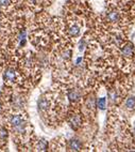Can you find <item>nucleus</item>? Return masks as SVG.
Masks as SVG:
<instances>
[{
	"mask_svg": "<svg viewBox=\"0 0 135 152\" xmlns=\"http://www.w3.org/2000/svg\"><path fill=\"white\" fill-rule=\"evenodd\" d=\"M6 125L12 131L16 140H20L21 143L24 140L27 141V137L30 132V125L26 114H22L20 111V113H14L10 115Z\"/></svg>",
	"mask_w": 135,
	"mask_h": 152,
	"instance_id": "f257e3e1",
	"label": "nucleus"
},
{
	"mask_svg": "<svg viewBox=\"0 0 135 152\" xmlns=\"http://www.w3.org/2000/svg\"><path fill=\"white\" fill-rule=\"evenodd\" d=\"M3 80L8 86H13L15 84H18L19 83V72L14 67H10V68L6 69L3 72Z\"/></svg>",
	"mask_w": 135,
	"mask_h": 152,
	"instance_id": "f03ea898",
	"label": "nucleus"
},
{
	"mask_svg": "<svg viewBox=\"0 0 135 152\" xmlns=\"http://www.w3.org/2000/svg\"><path fill=\"white\" fill-rule=\"evenodd\" d=\"M50 106H51V102L46 96H41V99L39 100V102H37V108H39V111H41V113L48 111Z\"/></svg>",
	"mask_w": 135,
	"mask_h": 152,
	"instance_id": "7ed1b4c3",
	"label": "nucleus"
},
{
	"mask_svg": "<svg viewBox=\"0 0 135 152\" xmlns=\"http://www.w3.org/2000/svg\"><path fill=\"white\" fill-rule=\"evenodd\" d=\"M67 148L70 151H79L82 149V141L78 138H71V139H69Z\"/></svg>",
	"mask_w": 135,
	"mask_h": 152,
	"instance_id": "20e7f679",
	"label": "nucleus"
},
{
	"mask_svg": "<svg viewBox=\"0 0 135 152\" xmlns=\"http://www.w3.org/2000/svg\"><path fill=\"white\" fill-rule=\"evenodd\" d=\"M68 122L72 130H78L80 127L81 123H82V120H81V117L79 115H72L70 116Z\"/></svg>",
	"mask_w": 135,
	"mask_h": 152,
	"instance_id": "39448f33",
	"label": "nucleus"
},
{
	"mask_svg": "<svg viewBox=\"0 0 135 152\" xmlns=\"http://www.w3.org/2000/svg\"><path fill=\"white\" fill-rule=\"evenodd\" d=\"M33 148H34V150H36V151H46V150H48L47 140H45V139L41 138V139H39V140H36L35 143H34Z\"/></svg>",
	"mask_w": 135,
	"mask_h": 152,
	"instance_id": "423d86ee",
	"label": "nucleus"
},
{
	"mask_svg": "<svg viewBox=\"0 0 135 152\" xmlns=\"http://www.w3.org/2000/svg\"><path fill=\"white\" fill-rule=\"evenodd\" d=\"M9 136V127L8 125H0V146L6 144V139Z\"/></svg>",
	"mask_w": 135,
	"mask_h": 152,
	"instance_id": "0eeeda50",
	"label": "nucleus"
},
{
	"mask_svg": "<svg viewBox=\"0 0 135 152\" xmlns=\"http://www.w3.org/2000/svg\"><path fill=\"white\" fill-rule=\"evenodd\" d=\"M67 96H68V100L72 103L74 102H78L81 98V93L78 89H71L69 90L68 93H67Z\"/></svg>",
	"mask_w": 135,
	"mask_h": 152,
	"instance_id": "6e6552de",
	"label": "nucleus"
},
{
	"mask_svg": "<svg viewBox=\"0 0 135 152\" xmlns=\"http://www.w3.org/2000/svg\"><path fill=\"white\" fill-rule=\"evenodd\" d=\"M68 34L71 38H76L80 34V26H78L77 24H74L68 28Z\"/></svg>",
	"mask_w": 135,
	"mask_h": 152,
	"instance_id": "1a4fd4ad",
	"label": "nucleus"
},
{
	"mask_svg": "<svg viewBox=\"0 0 135 152\" xmlns=\"http://www.w3.org/2000/svg\"><path fill=\"white\" fill-rule=\"evenodd\" d=\"M133 51H134V46H133V44L132 43H128L127 45L124 46L121 53L124 57H130L133 54Z\"/></svg>",
	"mask_w": 135,
	"mask_h": 152,
	"instance_id": "9d476101",
	"label": "nucleus"
},
{
	"mask_svg": "<svg viewBox=\"0 0 135 152\" xmlns=\"http://www.w3.org/2000/svg\"><path fill=\"white\" fill-rule=\"evenodd\" d=\"M119 18H120V16H119V13L116 11H111L108 13V15H106V20H109V22H111V23H116V22H118Z\"/></svg>",
	"mask_w": 135,
	"mask_h": 152,
	"instance_id": "9b49d317",
	"label": "nucleus"
},
{
	"mask_svg": "<svg viewBox=\"0 0 135 152\" xmlns=\"http://www.w3.org/2000/svg\"><path fill=\"white\" fill-rule=\"evenodd\" d=\"M13 4V0H0V9L1 10H8Z\"/></svg>",
	"mask_w": 135,
	"mask_h": 152,
	"instance_id": "f8f14e48",
	"label": "nucleus"
},
{
	"mask_svg": "<svg viewBox=\"0 0 135 152\" xmlns=\"http://www.w3.org/2000/svg\"><path fill=\"white\" fill-rule=\"evenodd\" d=\"M126 106H127L128 108H130V109L134 108L135 107V96H131L128 98L127 101H126Z\"/></svg>",
	"mask_w": 135,
	"mask_h": 152,
	"instance_id": "ddd939ff",
	"label": "nucleus"
},
{
	"mask_svg": "<svg viewBox=\"0 0 135 152\" xmlns=\"http://www.w3.org/2000/svg\"><path fill=\"white\" fill-rule=\"evenodd\" d=\"M97 106H98L99 109L104 110L105 107H106V99H105V98H100V99L97 101Z\"/></svg>",
	"mask_w": 135,
	"mask_h": 152,
	"instance_id": "4468645a",
	"label": "nucleus"
},
{
	"mask_svg": "<svg viewBox=\"0 0 135 152\" xmlns=\"http://www.w3.org/2000/svg\"><path fill=\"white\" fill-rule=\"evenodd\" d=\"M84 47H85V40H82L80 42V44H79V49H80V51H82L83 49H84Z\"/></svg>",
	"mask_w": 135,
	"mask_h": 152,
	"instance_id": "2eb2a0df",
	"label": "nucleus"
},
{
	"mask_svg": "<svg viewBox=\"0 0 135 152\" xmlns=\"http://www.w3.org/2000/svg\"><path fill=\"white\" fill-rule=\"evenodd\" d=\"M2 109V104H1V102H0V110Z\"/></svg>",
	"mask_w": 135,
	"mask_h": 152,
	"instance_id": "dca6fc26",
	"label": "nucleus"
},
{
	"mask_svg": "<svg viewBox=\"0 0 135 152\" xmlns=\"http://www.w3.org/2000/svg\"><path fill=\"white\" fill-rule=\"evenodd\" d=\"M134 133H135V127H134Z\"/></svg>",
	"mask_w": 135,
	"mask_h": 152,
	"instance_id": "f3484780",
	"label": "nucleus"
}]
</instances>
